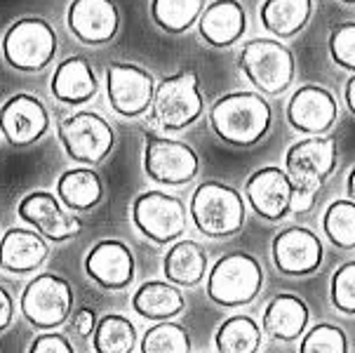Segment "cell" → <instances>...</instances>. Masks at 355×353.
Segmentation results:
<instances>
[{
	"instance_id": "d590c367",
	"label": "cell",
	"mask_w": 355,
	"mask_h": 353,
	"mask_svg": "<svg viewBox=\"0 0 355 353\" xmlns=\"http://www.w3.org/2000/svg\"><path fill=\"white\" fill-rule=\"evenodd\" d=\"M28 353H76V351L73 344L69 342V337H64L59 332H45L33 339Z\"/></svg>"
},
{
	"instance_id": "5b68a950",
	"label": "cell",
	"mask_w": 355,
	"mask_h": 353,
	"mask_svg": "<svg viewBox=\"0 0 355 353\" xmlns=\"http://www.w3.org/2000/svg\"><path fill=\"white\" fill-rule=\"evenodd\" d=\"M153 118L167 132L191 128L202 116L205 99L200 92V80L193 69L177 71L165 76L153 94Z\"/></svg>"
},
{
	"instance_id": "60d3db41",
	"label": "cell",
	"mask_w": 355,
	"mask_h": 353,
	"mask_svg": "<svg viewBox=\"0 0 355 353\" xmlns=\"http://www.w3.org/2000/svg\"><path fill=\"white\" fill-rule=\"evenodd\" d=\"M346 191L351 196V200H355V167L348 172V179H346Z\"/></svg>"
},
{
	"instance_id": "9c48e42d",
	"label": "cell",
	"mask_w": 355,
	"mask_h": 353,
	"mask_svg": "<svg viewBox=\"0 0 355 353\" xmlns=\"http://www.w3.org/2000/svg\"><path fill=\"white\" fill-rule=\"evenodd\" d=\"M132 221L148 241L167 245L182 238L189 224L186 205L165 191H144L132 200Z\"/></svg>"
},
{
	"instance_id": "d4e9b609",
	"label": "cell",
	"mask_w": 355,
	"mask_h": 353,
	"mask_svg": "<svg viewBox=\"0 0 355 353\" xmlns=\"http://www.w3.org/2000/svg\"><path fill=\"white\" fill-rule=\"evenodd\" d=\"M186 302L179 285L170 280H148L132 295V309L146 320H172L184 311Z\"/></svg>"
},
{
	"instance_id": "d6986e66",
	"label": "cell",
	"mask_w": 355,
	"mask_h": 353,
	"mask_svg": "<svg viewBox=\"0 0 355 353\" xmlns=\"http://www.w3.org/2000/svg\"><path fill=\"white\" fill-rule=\"evenodd\" d=\"M85 273L104 290H125L135 280V257L123 241H99L85 257Z\"/></svg>"
},
{
	"instance_id": "9a60e30c",
	"label": "cell",
	"mask_w": 355,
	"mask_h": 353,
	"mask_svg": "<svg viewBox=\"0 0 355 353\" xmlns=\"http://www.w3.org/2000/svg\"><path fill=\"white\" fill-rule=\"evenodd\" d=\"M339 118L334 94L322 85H302L287 101V121L302 135H327Z\"/></svg>"
},
{
	"instance_id": "8992f818",
	"label": "cell",
	"mask_w": 355,
	"mask_h": 353,
	"mask_svg": "<svg viewBox=\"0 0 355 353\" xmlns=\"http://www.w3.org/2000/svg\"><path fill=\"white\" fill-rule=\"evenodd\" d=\"M73 309V287L57 273H40L24 287L19 311L35 330H57Z\"/></svg>"
},
{
	"instance_id": "e575fe53",
	"label": "cell",
	"mask_w": 355,
	"mask_h": 353,
	"mask_svg": "<svg viewBox=\"0 0 355 353\" xmlns=\"http://www.w3.org/2000/svg\"><path fill=\"white\" fill-rule=\"evenodd\" d=\"M329 55L341 69L355 74V21H344L329 33Z\"/></svg>"
},
{
	"instance_id": "7402d4cb",
	"label": "cell",
	"mask_w": 355,
	"mask_h": 353,
	"mask_svg": "<svg viewBox=\"0 0 355 353\" xmlns=\"http://www.w3.org/2000/svg\"><path fill=\"white\" fill-rule=\"evenodd\" d=\"M309 307L297 295H278L263 309L261 330L275 342H297L309 327Z\"/></svg>"
},
{
	"instance_id": "7c38bea8",
	"label": "cell",
	"mask_w": 355,
	"mask_h": 353,
	"mask_svg": "<svg viewBox=\"0 0 355 353\" xmlns=\"http://www.w3.org/2000/svg\"><path fill=\"white\" fill-rule=\"evenodd\" d=\"M336 167V139L324 135H313L292 144L285 153V170L294 187H318Z\"/></svg>"
},
{
	"instance_id": "1f68e13d",
	"label": "cell",
	"mask_w": 355,
	"mask_h": 353,
	"mask_svg": "<svg viewBox=\"0 0 355 353\" xmlns=\"http://www.w3.org/2000/svg\"><path fill=\"white\" fill-rule=\"evenodd\" d=\"M141 353H191V337L179 322L160 320L144 334Z\"/></svg>"
},
{
	"instance_id": "4316f807",
	"label": "cell",
	"mask_w": 355,
	"mask_h": 353,
	"mask_svg": "<svg viewBox=\"0 0 355 353\" xmlns=\"http://www.w3.org/2000/svg\"><path fill=\"white\" fill-rule=\"evenodd\" d=\"M313 15V0H266L261 5V24L263 28L285 40L294 38L304 31Z\"/></svg>"
},
{
	"instance_id": "3957f363",
	"label": "cell",
	"mask_w": 355,
	"mask_h": 353,
	"mask_svg": "<svg viewBox=\"0 0 355 353\" xmlns=\"http://www.w3.org/2000/svg\"><path fill=\"white\" fill-rule=\"evenodd\" d=\"M238 67L261 94H280L292 85L297 64L280 38H252L238 55Z\"/></svg>"
},
{
	"instance_id": "44dd1931",
	"label": "cell",
	"mask_w": 355,
	"mask_h": 353,
	"mask_svg": "<svg viewBox=\"0 0 355 353\" xmlns=\"http://www.w3.org/2000/svg\"><path fill=\"white\" fill-rule=\"evenodd\" d=\"M47 255V238L38 231L12 226L0 238V268L8 273H31L43 266Z\"/></svg>"
},
{
	"instance_id": "4dcf8cb0",
	"label": "cell",
	"mask_w": 355,
	"mask_h": 353,
	"mask_svg": "<svg viewBox=\"0 0 355 353\" xmlns=\"http://www.w3.org/2000/svg\"><path fill=\"white\" fill-rule=\"evenodd\" d=\"M322 231L339 250H355V200H334L324 210Z\"/></svg>"
},
{
	"instance_id": "74e56055",
	"label": "cell",
	"mask_w": 355,
	"mask_h": 353,
	"mask_svg": "<svg viewBox=\"0 0 355 353\" xmlns=\"http://www.w3.org/2000/svg\"><path fill=\"white\" fill-rule=\"evenodd\" d=\"M97 322H99L97 313L87 307H80L73 313V330H76L78 337H83V339L92 337L94 330H97Z\"/></svg>"
},
{
	"instance_id": "f546056e",
	"label": "cell",
	"mask_w": 355,
	"mask_h": 353,
	"mask_svg": "<svg viewBox=\"0 0 355 353\" xmlns=\"http://www.w3.org/2000/svg\"><path fill=\"white\" fill-rule=\"evenodd\" d=\"M205 0H151L155 26L167 33H184L200 19Z\"/></svg>"
},
{
	"instance_id": "8fae6325",
	"label": "cell",
	"mask_w": 355,
	"mask_h": 353,
	"mask_svg": "<svg viewBox=\"0 0 355 353\" xmlns=\"http://www.w3.org/2000/svg\"><path fill=\"white\" fill-rule=\"evenodd\" d=\"M106 92L111 109L123 118H137L153 104L155 83L146 69L118 62L106 69Z\"/></svg>"
},
{
	"instance_id": "30bf717a",
	"label": "cell",
	"mask_w": 355,
	"mask_h": 353,
	"mask_svg": "<svg viewBox=\"0 0 355 353\" xmlns=\"http://www.w3.org/2000/svg\"><path fill=\"white\" fill-rule=\"evenodd\" d=\"M200 170V158L186 141L146 132V148H144V172L148 179L165 187H182Z\"/></svg>"
},
{
	"instance_id": "ffe728a7",
	"label": "cell",
	"mask_w": 355,
	"mask_h": 353,
	"mask_svg": "<svg viewBox=\"0 0 355 353\" xmlns=\"http://www.w3.org/2000/svg\"><path fill=\"white\" fill-rule=\"evenodd\" d=\"M198 28L207 45L212 47H231L243 38L248 28V15L238 0H214L205 5Z\"/></svg>"
},
{
	"instance_id": "b9f144b4",
	"label": "cell",
	"mask_w": 355,
	"mask_h": 353,
	"mask_svg": "<svg viewBox=\"0 0 355 353\" xmlns=\"http://www.w3.org/2000/svg\"><path fill=\"white\" fill-rule=\"evenodd\" d=\"M339 3H346V5H355V0H339Z\"/></svg>"
},
{
	"instance_id": "f1b7e54d",
	"label": "cell",
	"mask_w": 355,
	"mask_h": 353,
	"mask_svg": "<svg viewBox=\"0 0 355 353\" xmlns=\"http://www.w3.org/2000/svg\"><path fill=\"white\" fill-rule=\"evenodd\" d=\"M137 346V327L118 313L104 316L92 334L94 353H132Z\"/></svg>"
},
{
	"instance_id": "f35d334b",
	"label": "cell",
	"mask_w": 355,
	"mask_h": 353,
	"mask_svg": "<svg viewBox=\"0 0 355 353\" xmlns=\"http://www.w3.org/2000/svg\"><path fill=\"white\" fill-rule=\"evenodd\" d=\"M12 318H15V299L0 285V334L12 325Z\"/></svg>"
},
{
	"instance_id": "4fadbf2b",
	"label": "cell",
	"mask_w": 355,
	"mask_h": 353,
	"mask_svg": "<svg viewBox=\"0 0 355 353\" xmlns=\"http://www.w3.org/2000/svg\"><path fill=\"white\" fill-rule=\"evenodd\" d=\"M17 214L21 221L33 226L43 238L52 243H64L76 238L83 229V221L78 214L66 212L62 200L50 191H31L19 200Z\"/></svg>"
},
{
	"instance_id": "603a6c76",
	"label": "cell",
	"mask_w": 355,
	"mask_h": 353,
	"mask_svg": "<svg viewBox=\"0 0 355 353\" xmlns=\"http://www.w3.org/2000/svg\"><path fill=\"white\" fill-rule=\"evenodd\" d=\"M54 99L64 104H85L99 92V80L85 57H66L50 80Z\"/></svg>"
},
{
	"instance_id": "7a4b0ae2",
	"label": "cell",
	"mask_w": 355,
	"mask_h": 353,
	"mask_svg": "<svg viewBox=\"0 0 355 353\" xmlns=\"http://www.w3.org/2000/svg\"><path fill=\"white\" fill-rule=\"evenodd\" d=\"M189 214L196 229L207 238H231L245 226V200L233 187L202 182L191 196Z\"/></svg>"
},
{
	"instance_id": "cb8c5ba5",
	"label": "cell",
	"mask_w": 355,
	"mask_h": 353,
	"mask_svg": "<svg viewBox=\"0 0 355 353\" xmlns=\"http://www.w3.org/2000/svg\"><path fill=\"white\" fill-rule=\"evenodd\" d=\"M57 198L71 212H89L104 200V182L92 170V165L73 167L62 172V177L57 179Z\"/></svg>"
},
{
	"instance_id": "8d00e7d4",
	"label": "cell",
	"mask_w": 355,
	"mask_h": 353,
	"mask_svg": "<svg viewBox=\"0 0 355 353\" xmlns=\"http://www.w3.org/2000/svg\"><path fill=\"white\" fill-rule=\"evenodd\" d=\"M318 187H294L290 198V212L292 214H306L313 210L318 198Z\"/></svg>"
},
{
	"instance_id": "ac0fdd59",
	"label": "cell",
	"mask_w": 355,
	"mask_h": 353,
	"mask_svg": "<svg viewBox=\"0 0 355 353\" xmlns=\"http://www.w3.org/2000/svg\"><path fill=\"white\" fill-rule=\"evenodd\" d=\"M66 24L80 43L106 45L120 28V12L116 0H73Z\"/></svg>"
},
{
	"instance_id": "2e32d148",
	"label": "cell",
	"mask_w": 355,
	"mask_h": 353,
	"mask_svg": "<svg viewBox=\"0 0 355 353\" xmlns=\"http://www.w3.org/2000/svg\"><path fill=\"white\" fill-rule=\"evenodd\" d=\"M273 261L285 276H309L322 264V241L306 226H290L273 238Z\"/></svg>"
},
{
	"instance_id": "e0dca14e",
	"label": "cell",
	"mask_w": 355,
	"mask_h": 353,
	"mask_svg": "<svg viewBox=\"0 0 355 353\" xmlns=\"http://www.w3.org/2000/svg\"><path fill=\"white\" fill-rule=\"evenodd\" d=\"M294 184L287 170L280 167H259L245 184V198L259 217L266 221H280L290 214V198Z\"/></svg>"
},
{
	"instance_id": "52a82bcc",
	"label": "cell",
	"mask_w": 355,
	"mask_h": 353,
	"mask_svg": "<svg viewBox=\"0 0 355 353\" xmlns=\"http://www.w3.org/2000/svg\"><path fill=\"white\" fill-rule=\"evenodd\" d=\"M57 55V33L40 17L17 19L3 35V57L17 71H40Z\"/></svg>"
},
{
	"instance_id": "ba28073f",
	"label": "cell",
	"mask_w": 355,
	"mask_h": 353,
	"mask_svg": "<svg viewBox=\"0 0 355 353\" xmlns=\"http://www.w3.org/2000/svg\"><path fill=\"white\" fill-rule=\"evenodd\" d=\"M57 135L69 158L83 165H99L116 144L111 123L94 111H78L64 118L57 128Z\"/></svg>"
},
{
	"instance_id": "277c9868",
	"label": "cell",
	"mask_w": 355,
	"mask_h": 353,
	"mask_svg": "<svg viewBox=\"0 0 355 353\" xmlns=\"http://www.w3.org/2000/svg\"><path fill=\"white\" fill-rule=\"evenodd\" d=\"M263 285V271L257 257L248 252L224 255L207 273V297L209 302L224 309L245 307L254 302Z\"/></svg>"
},
{
	"instance_id": "836d02e7",
	"label": "cell",
	"mask_w": 355,
	"mask_h": 353,
	"mask_svg": "<svg viewBox=\"0 0 355 353\" xmlns=\"http://www.w3.org/2000/svg\"><path fill=\"white\" fill-rule=\"evenodd\" d=\"M329 297H332V304L341 313L355 316V261H346L344 266L334 271Z\"/></svg>"
},
{
	"instance_id": "83f0119b",
	"label": "cell",
	"mask_w": 355,
	"mask_h": 353,
	"mask_svg": "<svg viewBox=\"0 0 355 353\" xmlns=\"http://www.w3.org/2000/svg\"><path fill=\"white\" fill-rule=\"evenodd\" d=\"M219 353H257L261 349V327L250 316H231L214 334Z\"/></svg>"
},
{
	"instance_id": "5bb4252c",
	"label": "cell",
	"mask_w": 355,
	"mask_h": 353,
	"mask_svg": "<svg viewBox=\"0 0 355 353\" xmlns=\"http://www.w3.org/2000/svg\"><path fill=\"white\" fill-rule=\"evenodd\" d=\"M50 130V113L33 94H12L0 106V135L17 148L40 141Z\"/></svg>"
},
{
	"instance_id": "484cf974",
	"label": "cell",
	"mask_w": 355,
	"mask_h": 353,
	"mask_svg": "<svg viewBox=\"0 0 355 353\" xmlns=\"http://www.w3.org/2000/svg\"><path fill=\"white\" fill-rule=\"evenodd\" d=\"M162 271L170 283L179 287H196L207 273V252L196 241H177L162 259Z\"/></svg>"
},
{
	"instance_id": "d6a6232c",
	"label": "cell",
	"mask_w": 355,
	"mask_h": 353,
	"mask_svg": "<svg viewBox=\"0 0 355 353\" xmlns=\"http://www.w3.org/2000/svg\"><path fill=\"white\" fill-rule=\"evenodd\" d=\"M299 353H348L346 332L332 322H318L306 332Z\"/></svg>"
},
{
	"instance_id": "6da1fadb",
	"label": "cell",
	"mask_w": 355,
	"mask_h": 353,
	"mask_svg": "<svg viewBox=\"0 0 355 353\" xmlns=\"http://www.w3.org/2000/svg\"><path fill=\"white\" fill-rule=\"evenodd\" d=\"M273 111L261 92L221 94L209 109V125L221 141L231 146H254L266 137Z\"/></svg>"
},
{
	"instance_id": "ab89813d",
	"label": "cell",
	"mask_w": 355,
	"mask_h": 353,
	"mask_svg": "<svg viewBox=\"0 0 355 353\" xmlns=\"http://www.w3.org/2000/svg\"><path fill=\"white\" fill-rule=\"evenodd\" d=\"M344 97H346V106H348V111L355 116V74L348 78V83H346V89H344Z\"/></svg>"
}]
</instances>
